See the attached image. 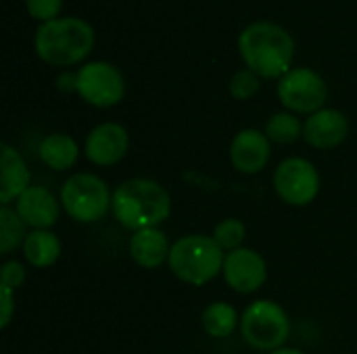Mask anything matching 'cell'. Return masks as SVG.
Masks as SVG:
<instances>
[{"label": "cell", "instance_id": "1", "mask_svg": "<svg viewBox=\"0 0 357 354\" xmlns=\"http://www.w3.org/2000/svg\"><path fill=\"white\" fill-rule=\"evenodd\" d=\"M238 52L259 77H282L291 71L295 56L293 35L274 21H253L238 35Z\"/></svg>", "mask_w": 357, "mask_h": 354}, {"label": "cell", "instance_id": "2", "mask_svg": "<svg viewBox=\"0 0 357 354\" xmlns=\"http://www.w3.org/2000/svg\"><path fill=\"white\" fill-rule=\"evenodd\" d=\"M113 215L121 227L134 232L159 227L172 215V196L155 179L132 177L113 192Z\"/></svg>", "mask_w": 357, "mask_h": 354}, {"label": "cell", "instance_id": "3", "mask_svg": "<svg viewBox=\"0 0 357 354\" xmlns=\"http://www.w3.org/2000/svg\"><path fill=\"white\" fill-rule=\"evenodd\" d=\"M94 46V29L79 17H56L40 23L33 33V48L40 61L52 67L82 63Z\"/></svg>", "mask_w": 357, "mask_h": 354}, {"label": "cell", "instance_id": "4", "mask_svg": "<svg viewBox=\"0 0 357 354\" xmlns=\"http://www.w3.org/2000/svg\"><path fill=\"white\" fill-rule=\"evenodd\" d=\"M224 259L226 252L213 236L190 234L172 244L167 267L180 282L188 286H205L222 273Z\"/></svg>", "mask_w": 357, "mask_h": 354}, {"label": "cell", "instance_id": "5", "mask_svg": "<svg viewBox=\"0 0 357 354\" xmlns=\"http://www.w3.org/2000/svg\"><path fill=\"white\" fill-rule=\"evenodd\" d=\"M61 207L77 223H96L113 209V194L94 173H75L61 188Z\"/></svg>", "mask_w": 357, "mask_h": 354}, {"label": "cell", "instance_id": "6", "mask_svg": "<svg viewBox=\"0 0 357 354\" xmlns=\"http://www.w3.org/2000/svg\"><path fill=\"white\" fill-rule=\"evenodd\" d=\"M241 336L251 348L274 353L289 340L291 319L278 303L268 298L255 300L241 317Z\"/></svg>", "mask_w": 357, "mask_h": 354}, {"label": "cell", "instance_id": "7", "mask_svg": "<svg viewBox=\"0 0 357 354\" xmlns=\"http://www.w3.org/2000/svg\"><path fill=\"white\" fill-rule=\"evenodd\" d=\"M276 92L284 108H289L295 115L301 113L307 117L322 111L328 98V86L324 77L310 67L291 69L287 75L278 79Z\"/></svg>", "mask_w": 357, "mask_h": 354}, {"label": "cell", "instance_id": "8", "mask_svg": "<svg viewBox=\"0 0 357 354\" xmlns=\"http://www.w3.org/2000/svg\"><path fill=\"white\" fill-rule=\"evenodd\" d=\"M278 198L291 207H307L320 194V173L316 165L301 156L284 159L272 177Z\"/></svg>", "mask_w": 357, "mask_h": 354}, {"label": "cell", "instance_id": "9", "mask_svg": "<svg viewBox=\"0 0 357 354\" xmlns=\"http://www.w3.org/2000/svg\"><path fill=\"white\" fill-rule=\"evenodd\" d=\"M77 96L96 108L115 106L126 96V79L121 71L107 61L84 63L77 69Z\"/></svg>", "mask_w": 357, "mask_h": 354}, {"label": "cell", "instance_id": "10", "mask_svg": "<svg viewBox=\"0 0 357 354\" xmlns=\"http://www.w3.org/2000/svg\"><path fill=\"white\" fill-rule=\"evenodd\" d=\"M222 275L230 290L238 294H253L268 282V265L257 250L243 246L226 252Z\"/></svg>", "mask_w": 357, "mask_h": 354}, {"label": "cell", "instance_id": "11", "mask_svg": "<svg viewBox=\"0 0 357 354\" xmlns=\"http://www.w3.org/2000/svg\"><path fill=\"white\" fill-rule=\"evenodd\" d=\"M130 150V134L121 123L105 121L90 129L84 144V154L92 165H117Z\"/></svg>", "mask_w": 357, "mask_h": 354}, {"label": "cell", "instance_id": "12", "mask_svg": "<svg viewBox=\"0 0 357 354\" xmlns=\"http://www.w3.org/2000/svg\"><path fill=\"white\" fill-rule=\"evenodd\" d=\"M272 156V146L266 131L243 129L230 144V163L238 173L257 175L261 173Z\"/></svg>", "mask_w": 357, "mask_h": 354}, {"label": "cell", "instance_id": "13", "mask_svg": "<svg viewBox=\"0 0 357 354\" xmlns=\"http://www.w3.org/2000/svg\"><path fill=\"white\" fill-rule=\"evenodd\" d=\"M349 136V119L339 108H322L303 123V140L316 150H333Z\"/></svg>", "mask_w": 357, "mask_h": 354}, {"label": "cell", "instance_id": "14", "mask_svg": "<svg viewBox=\"0 0 357 354\" xmlns=\"http://www.w3.org/2000/svg\"><path fill=\"white\" fill-rule=\"evenodd\" d=\"M61 209V200L44 186H29L15 200V211L31 230H50L59 221Z\"/></svg>", "mask_w": 357, "mask_h": 354}, {"label": "cell", "instance_id": "15", "mask_svg": "<svg viewBox=\"0 0 357 354\" xmlns=\"http://www.w3.org/2000/svg\"><path fill=\"white\" fill-rule=\"evenodd\" d=\"M128 252L136 265L142 269H157L163 263H167L172 244L167 240V234L159 227H149L134 232L128 244Z\"/></svg>", "mask_w": 357, "mask_h": 354}, {"label": "cell", "instance_id": "16", "mask_svg": "<svg viewBox=\"0 0 357 354\" xmlns=\"http://www.w3.org/2000/svg\"><path fill=\"white\" fill-rule=\"evenodd\" d=\"M0 167H2L0 202H2V207H8L13 200H17L31 186V173H29L23 156L6 142H2Z\"/></svg>", "mask_w": 357, "mask_h": 354}, {"label": "cell", "instance_id": "17", "mask_svg": "<svg viewBox=\"0 0 357 354\" xmlns=\"http://www.w3.org/2000/svg\"><path fill=\"white\" fill-rule=\"evenodd\" d=\"M23 257L36 269L52 267L61 257V240L50 230H31L23 242Z\"/></svg>", "mask_w": 357, "mask_h": 354}, {"label": "cell", "instance_id": "18", "mask_svg": "<svg viewBox=\"0 0 357 354\" xmlns=\"http://www.w3.org/2000/svg\"><path fill=\"white\" fill-rule=\"evenodd\" d=\"M38 156L46 167L54 171H67L77 163L79 146L69 134H50L40 142Z\"/></svg>", "mask_w": 357, "mask_h": 354}, {"label": "cell", "instance_id": "19", "mask_svg": "<svg viewBox=\"0 0 357 354\" xmlns=\"http://www.w3.org/2000/svg\"><path fill=\"white\" fill-rule=\"evenodd\" d=\"M201 325L209 338L224 340L241 325V317L230 303H211L201 315Z\"/></svg>", "mask_w": 357, "mask_h": 354}, {"label": "cell", "instance_id": "20", "mask_svg": "<svg viewBox=\"0 0 357 354\" xmlns=\"http://www.w3.org/2000/svg\"><path fill=\"white\" fill-rule=\"evenodd\" d=\"M27 225L19 217V213L10 207L0 209V255L6 257L19 246H23L27 238Z\"/></svg>", "mask_w": 357, "mask_h": 354}, {"label": "cell", "instance_id": "21", "mask_svg": "<svg viewBox=\"0 0 357 354\" xmlns=\"http://www.w3.org/2000/svg\"><path fill=\"white\" fill-rule=\"evenodd\" d=\"M266 136L270 142L276 144H295L301 136H303V123L301 119L291 113V111H280L274 113L268 121H266Z\"/></svg>", "mask_w": 357, "mask_h": 354}, {"label": "cell", "instance_id": "22", "mask_svg": "<svg viewBox=\"0 0 357 354\" xmlns=\"http://www.w3.org/2000/svg\"><path fill=\"white\" fill-rule=\"evenodd\" d=\"M211 236L224 252H232L236 248H243V242L247 238V225L241 219L228 217L213 227Z\"/></svg>", "mask_w": 357, "mask_h": 354}, {"label": "cell", "instance_id": "23", "mask_svg": "<svg viewBox=\"0 0 357 354\" xmlns=\"http://www.w3.org/2000/svg\"><path fill=\"white\" fill-rule=\"evenodd\" d=\"M259 86H261V81H259L257 73H253L251 69H241L232 75L228 90L234 100H249L259 92Z\"/></svg>", "mask_w": 357, "mask_h": 354}, {"label": "cell", "instance_id": "24", "mask_svg": "<svg viewBox=\"0 0 357 354\" xmlns=\"http://www.w3.org/2000/svg\"><path fill=\"white\" fill-rule=\"evenodd\" d=\"M25 6L31 19L46 23L59 17L63 8V0H25Z\"/></svg>", "mask_w": 357, "mask_h": 354}, {"label": "cell", "instance_id": "25", "mask_svg": "<svg viewBox=\"0 0 357 354\" xmlns=\"http://www.w3.org/2000/svg\"><path fill=\"white\" fill-rule=\"evenodd\" d=\"M25 267L19 261H4L0 267V284L10 288V290H19L25 284Z\"/></svg>", "mask_w": 357, "mask_h": 354}, {"label": "cell", "instance_id": "26", "mask_svg": "<svg viewBox=\"0 0 357 354\" xmlns=\"http://www.w3.org/2000/svg\"><path fill=\"white\" fill-rule=\"evenodd\" d=\"M13 292L10 288L2 286L0 284V307H2V313H0V328L6 330L10 319H13V313H15V298H13Z\"/></svg>", "mask_w": 357, "mask_h": 354}, {"label": "cell", "instance_id": "27", "mask_svg": "<svg viewBox=\"0 0 357 354\" xmlns=\"http://www.w3.org/2000/svg\"><path fill=\"white\" fill-rule=\"evenodd\" d=\"M56 90L61 94H77V71H63L56 75Z\"/></svg>", "mask_w": 357, "mask_h": 354}, {"label": "cell", "instance_id": "28", "mask_svg": "<svg viewBox=\"0 0 357 354\" xmlns=\"http://www.w3.org/2000/svg\"><path fill=\"white\" fill-rule=\"evenodd\" d=\"M268 354H305V353H301L299 348H287V346H282V348H278V351H274V353H268Z\"/></svg>", "mask_w": 357, "mask_h": 354}]
</instances>
